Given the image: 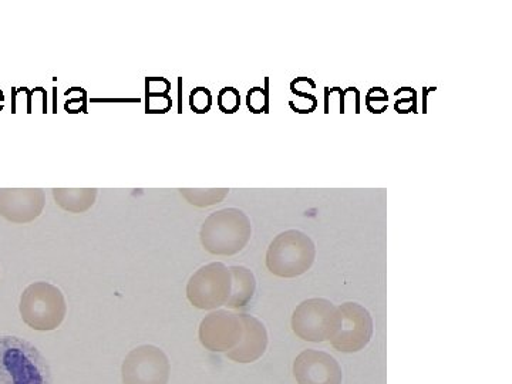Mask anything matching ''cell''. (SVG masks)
<instances>
[{"label":"cell","mask_w":512,"mask_h":384,"mask_svg":"<svg viewBox=\"0 0 512 384\" xmlns=\"http://www.w3.org/2000/svg\"><path fill=\"white\" fill-rule=\"evenodd\" d=\"M0 384H53L52 370L28 340L0 336Z\"/></svg>","instance_id":"cell-1"},{"label":"cell","mask_w":512,"mask_h":384,"mask_svg":"<svg viewBox=\"0 0 512 384\" xmlns=\"http://www.w3.org/2000/svg\"><path fill=\"white\" fill-rule=\"evenodd\" d=\"M251 221L238 208L214 212L202 224V247L212 255L231 256L247 247L251 239Z\"/></svg>","instance_id":"cell-2"},{"label":"cell","mask_w":512,"mask_h":384,"mask_svg":"<svg viewBox=\"0 0 512 384\" xmlns=\"http://www.w3.org/2000/svg\"><path fill=\"white\" fill-rule=\"evenodd\" d=\"M315 256L316 248L311 237L298 229H289L269 245L266 266L279 278H296L311 269Z\"/></svg>","instance_id":"cell-3"},{"label":"cell","mask_w":512,"mask_h":384,"mask_svg":"<svg viewBox=\"0 0 512 384\" xmlns=\"http://www.w3.org/2000/svg\"><path fill=\"white\" fill-rule=\"evenodd\" d=\"M20 315L33 330L50 332L62 325L67 305L62 291L47 282L29 285L20 296Z\"/></svg>","instance_id":"cell-4"},{"label":"cell","mask_w":512,"mask_h":384,"mask_svg":"<svg viewBox=\"0 0 512 384\" xmlns=\"http://www.w3.org/2000/svg\"><path fill=\"white\" fill-rule=\"evenodd\" d=\"M339 308L328 299L315 298L302 302L292 316V329L298 338L306 342L332 340L339 332Z\"/></svg>","instance_id":"cell-5"},{"label":"cell","mask_w":512,"mask_h":384,"mask_svg":"<svg viewBox=\"0 0 512 384\" xmlns=\"http://www.w3.org/2000/svg\"><path fill=\"white\" fill-rule=\"evenodd\" d=\"M231 289V271L221 262H214L202 266L191 276L187 285V298L195 308L212 311L228 302Z\"/></svg>","instance_id":"cell-6"},{"label":"cell","mask_w":512,"mask_h":384,"mask_svg":"<svg viewBox=\"0 0 512 384\" xmlns=\"http://www.w3.org/2000/svg\"><path fill=\"white\" fill-rule=\"evenodd\" d=\"M170 372L168 357L151 345L131 350L121 367L124 384H167Z\"/></svg>","instance_id":"cell-7"},{"label":"cell","mask_w":512,"mask_h":384,"mask_svg":"<svg viewBox=\"0 0 512 384\" xmlns=\"http://www.w3.org/2000/svg\"><path fill=\"white\" fill-rule=\"evenodd\" d=\"M339 332L330 340L333 348L343 353H356L365 349L373 335V320L370 313L357 303H343L339 308Z\"/></svg>","instance_id":"cell-8"},{"label":"cell","mask_w":512,"mask_h":384,"mask_svg":"<svg viewBox=\"0 0 512 384\" xmlns=\"http://www.w3.org/2000/svg\"><path fill=\"white\" fill-rule=\"evenodd\" d=\"M244 336V323L241 315L228 311L212 312L202 319L200 342L211 352H229L237 348Z\"/></svg>","instance_id":"cell-9"},{"label":"cell","mask_w":512,"mask_h":384,"mask_svg":"<svg viewBox=\"0 0 512 384\" xmlns=\"http://www.w3.org/2000/svg\"><path fill=\"white\" fill-rule=\"evenodd\" d=\"M45 204V192L40 188L0 190V215L13 224H28L35 221L42 214Z\"/></svg>","instance_id":"cell-10"},{"label":"cell","mask_w":512,"mask_h":384,"mask_svg":"<svg viewBox=\"0 0 512 384\" xmlns=\"http://www.w3.org/2000/svg\"><path fill=\"white\" fill-rule=\"evenodd\" d=\"M298 384H342L343 373L335 357L319 350H303L293 363Z\"/></svg>","instance_id":"cell-11"},{"label":"cell","mask_w":512,"mask_h":384,"mask_svg":"<svg viewBox=\"0 0 512 384\" xmlns=\"http://www.w3.org/2000/svg\"><path fill=\"white\" fill-rule=\"evenodd\" d=\"M244 323V336L237 348L227 352L228 359L238 363H252L264 355L268 348V332L264 323L254 316L241 315Z\"/></svg>","instance_id":"cell-12"},{"label":"cell","mask_w":512,"mask_h":384,"mask_svg":"<svg viewBox=\"0 0 512 384\" xmlns=\"http://www.w3.org/2000/svg\"><path fill=\"white\" fill-rule=\"evenodd\" d=\"M229 271L232 275V289L225 306L228 309L245 308L255 295V276L245 266H231Z\"/></svg>","instance_id":"cell-13"},{"label":"cell","mask_w":512,"mask_h":384,"mask_svg":"<svg viewBox=\"0 0 512 384\" xmlns=\"http://www.w3.org/2000/svg\"><path fill=\"white\" fill-rule=\"evenodd\" d=\"M56 204L64 211L80 214L90 210L96 202V188H87V190H63V188H55L53 190Z\"/></svg>","instance_id":"cell-14"},{"label":"cell","mask_w":512,"mask_h":384,"mask_svg":"<svg viewBox=\"0 0 512 384\" xmlns=\"http://www.w3.org/2000/svg\"><path fill=\"white\" fill-rule=\"evenodd\" d=\"M181 195L195 207H211V205L220 204L229 194V190H180Z\"/></svg>","instance_id":"cell-15"},{"label":"cell","mask_w":512,"mask_h":384,"mask_svg":"<svg viewBox=\"0 0 512 384\" xmlns=\"http://www.w3.org/2000/svg\"><path fill=\"white\" fill-rule=\"evenodd\" d=\"M394 110L399 114L417 113V92L412 87H402L394 92Z\"/></svg>","instance_id":"cell-16"},{"label":"cell","mask_w":512,"mask_h":384,"mask_svg":"<svg viewBox=\"0 0 512 384\" xmlns=\"http://www.w3.org/2000/svg\"><path fill=\"white\" fill-rule=\"evenodd\" d=\"M365 104L372 114H383L389 107V94L382 87H372L366 94Z\"/></svg>","instance_id":"cell-17"},{"label":"cell","mask_w":512,"mask_h":384,"mask_svg":"<svg viewBox=\"0 0 512 384\" xmlns=\"http://www.w3.org/2000/svg\"><path fill=\"white\" fill-rule=\"evenodd\" d=\"M218 107L224 114H234L241 106V94L235 87H224L218 93Z\"/></svg>","instance_id":"cell-18"},{"label":"cell","mask_w":512,"mask_h":384,"mask_svg":"<svg viewBox=\"0 0 512 384\" xmlns=\"http://www.w3.org/2000/svg\"><path fill=\"white\" fill-rule=\"evenodd\" d=\"M247 106L252 113H268L269 110V90L268 87H254L247 94Z\"/></svg>","instance_id":"cell-19"},{"label":"cell","mask_w":512,"mask_h":384,"mask_svg":"<svg viewBox=\"0 0 512 384\" xmlns=\"http://www.w3.org/2000/svg\"><path fill=\"white\" fill-rule=\"evenodd\" d=\"M212 106V94L205 87H197L190 93V107L198 114L208 113Z\"/></svg>","instance_id":"cell-20"},{"label":"cell","mask_w":512,"mask_h":384,"mask_svg":"<svg viewBox=\"0 0 512 384\" xmlns=\"http://www.w3.org/2000/svg\"><path fill=\"white\" fill-rule=\"evenodd\" d=\"M296 100L289 101V106L295 113L309 114L313 113L318 107V100L311 93L295 94Z\"/></svg>","instance_id":"cell-21"},{"label":"cell","mask_w":512,"mask_h":384,"mask_svg":"<svg viewBox=\"0 0 512 384\" xmlns=\"http://www.w3.org/2000/svg\"><path fill=\"white\" fill-rule=\"evenodd\" d=\"M67 101L64 104L67 111L70 113H80V111L86 110V99L87 94L83 89L79 87H73L72 90L66 92Z\"/></svg>","instance_id":"cell-22"},{"label":"cell","mask_w":512,"mask_h":384,"mask_svg":"<svg viewBox=\"0 0 512 384\" xmlns=\"http://www.w3.org/2000/svg\"><path fill=\"white\" fill-rule=\"evenodd\" d=\"M313 89H316V84L309 77H298V79L292 80L291 92L293 94L309 93L308 90Z\"/></svg>","instance_id":"cell-23"}]
</instances>
